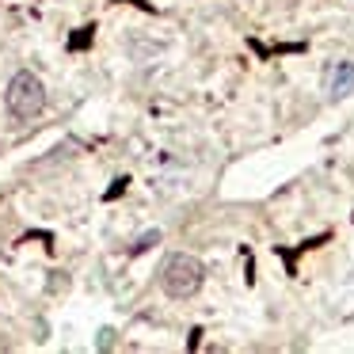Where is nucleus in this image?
I'll return each mask as SVG.
<instances>
[{
    "mask_svg": "<svg viewBox=\"0 0 354 354\" xmlns=\"http://www.w3.org/2000/svg\"><path fill=\"white\" fill-rule=\"evenodd\" d=\"M351 92H354V62H335V69L328 73V95L346 100Z\"/></svg>",
    "mask_w": 354,
    "mask_h": 354,
    "instance_id": "obj_3",
    "label": "nucleus"
},
{
    "mask_svg": "<svg viewBox=\"0 0 354 354\" xmlns=\"http://www.w3.org/2000/svg\"><path fill=\"white\" fill-rule=\"evenodd\" d=\"M4 103H8V115L19 118V122H31L46 111V84L35 77L31 69H19L16 77L8 80V92H4Z\"/></svg>",
    "mask_w": 354,
    "mask_h": 354,
    "instance_id": "obj_2",
    "label": "nucleus"
},
{
    "mask_svg": "<svg viewBox=\"0 0 354 354\" xmlns=\"http://www.w3.org/2000/svg\"><path fill=\"white\" fill-rule=\"evenodd\" d=\"M202 282H206V267H202L194 255L176 252V255H168V259H164L160 286H164V293H168V297L187 301V297H194V293L202 290Z\"/></svg>",
    "mask_w": 354,
    "mask_h": 354,
    "instance_id": "obj_1",
    "label": "nucleus"
},
{
    "mask_svg": "<svg viewBox=\"0 0 354 354\" xmlns=\"http://www.w3.org/2000/svg\"><path fill=\"white\" fill-rule=\"evenodd\" d=\"M156 240H160V232H156V229H153V232H145V236H141L138 244H133V252H145L149 244H156Z\"/></svg>",
    "mask_w": 354,
    "mask_h": 354,
    "instance_id": "obj_4",
    "label": "nucleus"
}]
</instances>
